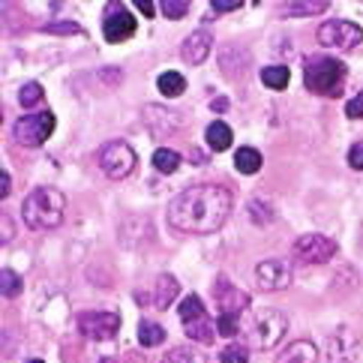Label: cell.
<instances>
[{"instance_id": "obj_1", "label": "cell", "mask_w": 363, "mask_h": 363, "mask_svg": "<svg viewBox=\"0 0 363 363\" xmlns=\"http://www.w3.org/2000/svg\"><path fill=\"white\" fill-rule=\"evenodd\" d=\"M235 207V196L223 184H196L184 189L168 204V225L184 235H213L219 231Z\"/></svg>"}, {"instance_id": "obj_2", "label": "cell", "mask_w": 363, "mask_h": 363, "mask_svg": "<svg viewBox=\"0 0 363 363\" xmlns=\"http://www.w3.org/2000/svg\"><path fill=\"white\" fill-rule=\"evenodd\" d=\"M67 213V199L55 186H36L21 204V216L33 231H51L63 223Z\"/></svg>"}, {"instance_id": "obj_3", "label": "cell", "mask_w": 363, "mask_h": 363, "mask_svg": "<svg viewBox=\"0 0 363 363\" xmlns=\"http://www.w3.org/2000/svg\"><path fill=\"white\" fill-rule=\"evenodd\" d=\"M285 333H289V318L279 309H258L243 328L246 348H252V352H270V348H277Z\"/></svg>"}, {"instance_id": "obj_4", "label": "cell", "mask_w": 363, "mask_h": 363, "mask_svg": "<svg viewBox=\"0 0 363 363\" xmlns=\"http://www.w3.org/2000/svg\"><path fill=\"white\" fill-rule=\"evenodd\" d=\"M303 84L309 94L336 99L342 96V87H345V67L333 57H309L303 63Z\"/></svg>"}, {"instance_id": "obj_5", "label": "cell", "mask_w": 363, "mask_h": 363, "mask_svg": "<svg viewBox=\"0 0 363 363\" xmlns=\"http://www.w3.org/2000/svg\"><path fill=\"white\" fill-rule=\"evenodd\" d=\"M318 43L333 51H352V48L363 45V28L354 21H345V18H330L318 28Z\"/></svg>"}, {"instance_id": "obj_6", "label": "cell", "mask_w": 363, "mask_h": 363, "mask_svg": "<svg viewBox=\"0 0 363 363\" xmlns=\"http://www.w3.org/2000/svg\"><path fill=\"white\" fill-rule=\"evenodd\" d=\"M135 162H138L135 150H133V145H126V141H108V145H102V150H99V168L111 180H126L135 172Z\"/></svg>"}, {"instance_id": "obj_7", "label": "cell", "mask_w": 363, "mask_h": 363, "mask_svg": "<svg viewBox=\"0 0 363 363\" xmlns=\"http://www.w3.org/2000/svg\"><path fill=\"white\" fill-rule=\"evenodd\" d=\"M55 133V114L51 111H30L16 123L12 135H16L18 145L24 147H40L45 145V138Z\"/></svg>"}, {"instance_id": "obj_8", "label": "cell", "mask_w": 363, "mask_h": 363, "mask_svg": "<svg viewBox=\"0 0 363 363\" xmlns=\"http://www.w3.org/2000/svg\"><path fill=\"white\" fill-rule=\"evenodd\" d=\"M291 255L301 264H324L336 255V240H330L328 235H318V231H309V235H301L294 240Z\"/></svg>"}, {"instance_id": "obj_9", "label": "cell", "mask_w": 363, "mask_h": 363, "mask_svg": "<svg viewBox=\"0 0 363 363\" xmlns=\"http://www.w3.org/2000/svg\"><path fill=\"white\" fill-rule=\"evenodd\" d=\"M324 354H328L330 363H354L360 354V336L342 324L324 340Z\"/></svg>"}, {"instance_id": "obj_10", "label": "cell", "mask_w": 363, "mask_h": 363, "mask_svg": "<svg viewBox=\"0 0 363 363\" xmlns=\"http://www.w3.org/2000/svg\"><path fill=\"white\" fill-rule=\"evenodd\" d=\"M75 324H79V330L87 340L102 342V340H111L121 330V315L118 313H79Z\"/></svg>"}, {"instance_id": "obj_11", "label": "cell", "mask_w": 363, "mask_h": 363, "mask_svg": "<svg viewBox=\"0 0 363 363\" xmlns=\"http://www.w3.org/2000/svg\"><path fill=\"white\" fill-rule=\"evenodd\" d=\"M102 33H106L108 43H123L135 33V16L121 4H111L106 9V18H102Z\"/></svg>"}, {"instance_id": "obj_12", "label": "cell", "mask_w": 363, "mask_h": 363, "mask_svg": "<svg viewBox=\"0 0 363 363\" xmlns=\"http://www.w3.org/2000/svg\"><path fill=\"white\" fill-rule=\"evenodd\" d=\"M213 297H216V303H219V315H243L246 309H250V294L246 291H240V289H235L225 277H219L216 282H213Z\"/></svg>"}, {"instance_id": "obj_13", "label": "cell", "mask_w": 363, "mask_h": 363, "mask_svg": "<svg viewBox=\"0 0 363 363\" xmlns=\"http://www.w3.org/2000/svg\"><path fill=\"white\" fill-rule=\"evenodd\" d=\"M255 285L262 291H282L291 285V267L279 258H267L255 267Z\"/></svg>"}, {"instance_id": "obj_14", "label": "cell", "mask_w": 363, "mask_h": 363, "mask_svg": "<svg viewBox=\"0 0 363 363\" xmlns=\"http://www.w3.org/2000/svg\"><path fill=\"white\" fill-rule=\"evenodd\" d=\"M177 291H180L177 279H174L172 274H160L157 279L150 282L147 294H145V291H135V297H138V303H145V306H150V303H153L157 309H168V306L174 303Z\"/></svg>"}, {"instance_id": "obj_15", "label": "cell", "mask_w": 363, "mask_h": 363, "mask_svg": "<svg viewBox=\"0 0 363 363\" xmlns=\"http://www.w3.org/2000/svg\"><path fill=\"white\" fill-rule=\"evenodd\" d=\"M141 121H145V126H147L157 138L172 135L174 129L184 126V118H180V114L168 111V108H162V106H147L145 111H141Z\"/></svg>"}, {"instance_id": "obj_16", "label": "cell", "mask_w": 363, "mask_h": 363, "mask_svg": "<svg viewBox=\"0 0 363 363\" xmlns=\"http://www.w3.org/2000/svg\"><path fill=\"white\" fill-rule=\"evenodd\" d=\"M180 55H184V60L192 63V67L204 63V57L211 55V33H207V30L189 33L186 40H184V48H180Z\"/></svg>"}, {"instance_id": "obj_17", "label": "cell", "mask_w": 363, "mask_h": 363, "mask_svg": "<svg viewBox=\"0 0 363 363\" xmlns=\"http://www.w3.org/2000/svg\"><path fill=\"white\" fill-rule=\"evenodd\" d=\"M277 363H318V345L309 340H294L277 354Z\"/></svg>"}, {"instance_id": "obj_18", "label": "cell", "mask_w": 363, "mask_h": 363, "mask_svg": "<svg viewBox=\"0 0 363 363\" xmlns=\"http://www.w3.org/2000/svg\"><path fill=\"white\" fill-rule=\"evenodd\" d=\"M282 18H303V16H321L328 12V0H291V4H279Z\"/></svg>"}, {"instance_id": "obj_19", "label": "cell", "mask_w": 363, "mask_h": 363, "mask_svg": "<svg viewBox=\"0 0 363 363\" xmlns=\"http://www.w3.org/2000/svg\"><path fill=\"white\" fill-rule=\"evenodd\" d=\"M207 145H211V150H228L231 141H235V133H231V126L223 123V121H213L211 126H207Z\"/></svg>"}, {"instance_id": "obj_20", "label": "cell", "mask_w": 363, "mask_h": 363, "mask_svg": "<svg viewBox=\"0 0 363 363\" xmlns=\"http://www.w3.org/2000/svg\"><path fill=\"white\" fill-rule=\"evenodd\" d=\"M289 79H291V69L282 67V63H270V67L262 69V82L270 90H285L289 87Z\"/></svg>"}, {"instance_id": "obj_21", "label": "cell", "mask_w": 363, "mask_h": 363, "mask_svg": "<svg viewBox=\"0 0 363 363\" xmlns=\"http://www.w3.org/2000/svg\"><path fill=\"white\" fill-rule=\"evenodd\" d=\"M157 87H160V94L162 96H168V99H174V96H180L186 90V79L180 72H174V69H168V72H162L160 79H157Z\"/></svg>"}, {"instance_id": "obj_22", "label": "cell", "mask_w": 363, "mask_h": 363, "mask_svg": "<svg viewBox=\"0 0 363 363\" xmlns=\"http://www.w3.org/2000/svg\"><path fill=\"white\" fill-rule=\"evenodd\" d=\"M235 168L240 174H255L258 168H262V153H258L255 147H240L235 153Z\"/></svg>"}, {"instance_id": "obj_23", "label": "cell", "mask_w": 363, "mask_h": 363, "mask_svg": "<svg viewBox=\"0 0 363 363\" xmlns=\"http://www.w3.org/2000/svg\"><path fill=\"white\" fill-rule=\"evenodd\" d=\"M138 342L145 345V348L162 345L165 342V330L160 328V324H153V321H141L138 324Z\"/></svg>"}, {"instance_id": "obj_24", "label": "cell", "mask_w": 363, "mask_h": 363, "mask_svg": "<svg viewBox=\"0 0 363 363\" xmlns=\"http://www.w3.org/2000/svg\"><path fill=\"white\" fill-rule=\"evenodd\" d=\"M213 333H216V324H211V318H199V321H192V324H186V336L189 340H196V342H211L213 340Z\"/></svg>"}, {"instance_id": "obj_25", "label": "cell", "mask_w": 363, "mask_h": 363, "mask_svg": "<svg viewBox=\"0 0 363 363\" xmlns=\"http://www.w3.org/2000/svg\"><path fill=\"white\" fill-rule=\"evenodd\" d=\"M153 168H157L160 174H174L177 168H180V157H177L174 150L160 147L157 153H153Z\"/></svg>"}, {"instance_id": "obj_26", "label": "cell", "mask_w": 363, "mask_h": 363, "mask_svg": "<svg viewBox=\"0 0 363 363\" xmlns=\"http://www.w3.org/2000/svg\"><path fill=\"white\" fill-rule=\"evenodd\" d=\"M177 313H180V321H184V324H192V321H199V318L207 315V313H204V303L199 301V294H189L186 301L180 303Z\"/></svg>"}, {"instance_id": "obj_27", "label": "cell", "mask_w": 363, "mask_h": 363, "mask_svg": "<svg viewBox=\"0 0 363 363\" xmlns=\"http://www.w3.org/2000/svg\"><path fill=\"white\" fill-rule=\"evenodd\" d=\"M160 363H204V354L201 352H192L186 345H177L172 352H165V357Z\"/></svg>"}, {"instance_id": "obj_28", "label": "cell", "mask_w": 363, "mask_h": 363, "mask_svg": "<svg viewBox=\"0 0 363 363\" xmlns=\"http://www.w3.org/2000/svg\"><path fill=\"white\" fill-rule=\"evenodd\" d=\"M43 87L40 84H36V82H30V84H24L21 90H18V102H21V106L24 108H33V106H40V102H43Z\"/></svg>"}, {"instance_id": "obj_29", "label": "cell", "mask_w": 363, "mask_h": 363, "mask_svg": "<svg viewBox=\"0 0 363 363\" xmlns=\"http://www.w3.org/2000/svg\"><path fill=\"white\" fill-rule=\"evenodd\" d=\"M0 291H4V297H18L21 294V277L16 274V270H4V274H0Z\"/></svg>"}, {"instance_id": "obj_30", "label": "cell", "mask_w": 363, "mask_h": 363, "mask_svg": "<svg viewBox=\"0 0 363 363\" xmlns=\"http://www.w3.org/2000/svg\"><path fill=\"white\" fill-rule=\"evenodd\" d=\"M219 363H250V348L246 345H225L223 354H219Z\"/></svg>"}, {"instance_id": "obj_31", "label": "cell", "mask_w": 363, "mask_h": 363, "mask_svg": "<svg viewBox=\"0 0 363 363\" xmlns=\"http://www.w3.org/2000/svg\"><path fill=\"white\" fill-rule=\"evenodd\" d=\"M216 333L225 336V340L238 336V333H240V318H238V315H219V318H216Z\"/></svg>"}, {"instance_id": "obj_32", "label": "cell", "mask_w": 363, "mask_h": 363, "mask_svg": "<svg viewBox=\"0 0 363 363\" xmlns=\"http://www.w3.org/2000/svg\"><path fill=\"white\" fill-rule=\"evenodd\" d=\"M250 216L255 219L258 225H264V223H270V219H274V207L264 204L262 199H255V201H250Z\"/></svg>"}, {"instance_id": "obj_33", "label": "cell", "mask_w": 363, "mask_h": 363, "mask_svg": "<svg viewBox=\"0 0 363 363\" xmlns=\"http://www.w3.org/2000/svg\"><path fill=\"white\" fill-rule=\"evenodd\" d=\"M162 12L172 21H180L189 12V4H186V0H162Z\"/></svg>"}, {"instance_id": "obj_34", "label": "cell", "mask_w": 363, "mask_h": 363, "mask_svg": "<svg viewBox=\"0 0 363 363\" xmlns=\"http://www.w3.org/2000/svg\"><path fill=\"white\" fill-rule=\"evenodd\" d=\"M345 114H348V118H352V121H360V118H363V90H360V94H357L354 99H348Z\"/></svg>"}, {"instance_id": "obj_35", "label": "cell", "mask_w": 363, "mask_h": 363, "mask_svg": "<svg viewBox=\"0 0 363 363\" xmlns=\"http://www.w3.org/2000/svg\"><path fill=\"white\" fill-rule=\"evenodd\" d=\"M243 6V0H211V12H235Z\"/></svg>"}, {"instance_id": "obj_36", "label": "cell", "mask_w": 363, "mask_h": 363, "mask_svg": "<svg viewBox=\"0 0 363 363\" xmlns=\"http://www.w3.org/2000/svg\"><path fill=\"white\" fill-rule=\"evenodd\" d=\"M348 165H352L354 172H363V141H357V145L348 150Z\"/></svg>"}, {"instance_id": "obj_37", "label": "cell", "mask_w": 363, "mask_h": 363, "mask_svg": "<svg viewBox=\"0 0 363 363\" xmlns=\"http://www.w3.org/2000/svg\"><path fill=\"white\" fill-rule=\"evenodd\" d=\"M45 33H82L79 24H45Z\"/></svg>"}, {"instance_id": "obj_38", "label": "cell", "mask_w": 363, "mask_h": 363, "mask_svg": "<svg viewBox=\"0 0 363 363\" xmlns=\"http://www.w3.org/2000/svg\"><path fill=\"white\" fill-rule=\"evenodd\" d=\"M9 189H12V177L6 174V168H4V172H0V199H6Z\"/></svg>"}, {"instance_id": "obj_39", "label": "cell", "mask_w": 363, "mask_h": 363, "mask_svg": "<svg viewBox=\"0 0 363 363\" xmlns=\"http://www.w3.org/2000/svg\"><path fill=\"white\" fill-rule=\"evenodd\" d=\"M135 6H138L141 12H145L147 18H153V12H157V6H153V0H135Z\"/></svg>"}, {"instance_id": "obj_40", "label": "cell", "mask_w": 363, "mask_h": 363, "mask_svg": "<svg viewBox=\"0 0 363 363\" xmlns=\"http://www.w3.org/2000/svg\"><path fill=\"white\" fill-rule=\"evenodd\" d=\"M6 240H12V219L9 216H4V243Z\"/></svg>"}, {"instance_id": "obj_41", "label": "cell", "mask_w": 363, "mask_h": 363, "mask_svg": "<svg viewBox=\"0 0 363 363\" xmlns=\"http://www.w3.org/2000/svg\"><path fill=\"white\" fill-rule=\"evenodd\" d=\"M228 108V99L223 96V99H213V111H225Z\"/></svg>"}, {"instance_id": "obj_42", "label": "cell", "mask_w": 363, "mask_h": 363, "mask_svg": "<svg viewBox=\"0 0 363 363\" xmlns=\"http://www.w3.org/2000/svg\"><path fill=\"white\" fill-rule=\"evenodd\" d=\"M99 363H118V360H114V357H102Z\"/></svg>"}, {"instance_id": "obj_43", "label": "cell", "mask_w": 363, "mask_h": 363, "mask_svg": "<svg viewBox=\"0 0 363 363\" xmlns=\"http://www.w3.org/2000/svg\"><path fill=\"white\" fill-rule=\"evenodd\" d=\"M28 363H43V360H28Z\"/></svg>"}]
</instances>
